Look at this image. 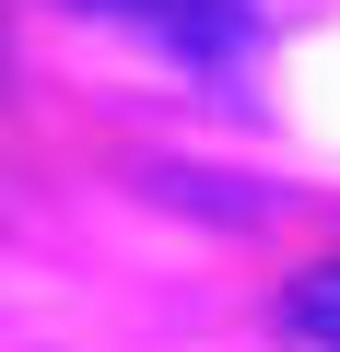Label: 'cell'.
Returning a JSON list of instances; mask_svg holds the SVG:
<instances>
[{"instance_id":"1","label":"cell","mask_w":340,"mask_h":352,"mask_svg":"<svg viewBox=\"0 0 340 352\" xmlns=\"http://www.w3.org/2000/svg\"><path fill=\"white\" fill-rule=\"evenodd\" d=\"M71 12L164 47L177 71H200V82H235V71L258 59V12H247V0H71Z\"/></svg>"},{"instance_id":"2","label":"cell","mask_w":340,"mask_h":352,"mask_svg":"<svg viewBox=\"0 0 340 352\" xmlns=\"http://www.w3.org/2000/svg\"><path fill=\"white\" fill-rule=\"evenodd\" d=\"M282 329H293L305 352H340V258H328V270H293V294H282Z\"/></svg>"}]
</instances>
